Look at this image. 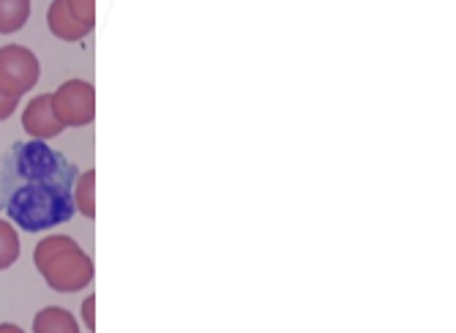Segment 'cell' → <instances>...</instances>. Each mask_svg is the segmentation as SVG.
I'll return each instance as SVG.
<instances>
[{
    "label": "cell",
    "mask_w": 456,
    "mask_h": 333,
    "mask_svg": "<svg viewBox=\"0 0 456 333\" xmlns=\"http://www.w3.org/2000/svg\"><path fill=\"white\" fill-rule=\"evenodd\" d=\"M20 257V235L9 219H0V271H6Z\"/></svg>",
    "instance_id": "cell-10"
},
{
    "label": "cell",
    "mask_w": 456,
    "mask_h": 333,
    "mask_svg": "<svg viewBox=\"0 0 456 333\" xmlns=\"http://www.w3.org/2000/svg\"><path fill=\"white\" fill-rule=\"evenodd\" d=\"M66 6H69V12H71L79 22H86V25L94 28V22H96L94 0H66Z\"/></svg>",
    "instance_id": "cell-11"
},
{
    "label": "cell",
    "mask_w": 456,
    "mask_h": 333,
    "mask_svg": "<svg viewBox=\"0 0 456 333\" xmlns=\"http://www.w3.org/2000/svg\"><path fill=\"white\" fill-rule=\"evenodd\" d=\"M82 320H86L88 330H96V298H86L82 301Z\"/></svg>",
    "instance_id": "cell-12"
},
{
    "label": "cell",
    "mask_w": 456,
    "mask_h": 333,
    "mask_svg": "<svg viewBox=\"0 0 456 333\" xmlns=\"http://www.w3.org/2000/svg\"><path fill=\"white\" fill-rule=\"evenodd\" d=\"M22 129L28 132L30 140H38V142H47L63 132V123L58 120L53 110V93H41L33 102H28L22 112Z\"/></svg>",
    "instance_id": "cell-5"
},
{
    "label": "cell",
    "mask_w": 456,
    "mask_h": 333,
    "mask_svg": "<svg viewBox=\"0 0 456 333\" xmlns=\"http://www.w3.org/2000/svg\"><path fill=\"white\" fill-rule=\"evenodd\" d=\"M47 28L55 38L61 41H82L86 38L94 28L86 25V22H79L69 6H66V0H53L50 9H47Z\"/></svg>",
    "instance_id": "cell-6"
},
{
    "label": "cell",
    "mask_w": 456,
    "mask_h": 333,
    "mask_svg": "<svg viewBox=\"0 0 456 333\" xmlns=\"http://www.w3.org/2000/svg\"><path fill=\"white\" fill-rule=\"evenodd\" d=\"M38 74H41L38 58L28 47L22 45L0 47V91L6 96L22 99L38 82Z\"/></svg>",
    "instance_id": "cell-4"
},
{
    "label": "cell",
    "mask_w": 456,
    "mask_h": 333,
    "mask_svg": "<svg viewBox=\"0 0 456 333\" xmlns=\"http://www.w3.org/2000/svg\"><path fill=\"white\" fill-rule=\"evenodd\" d=\"M33 263L55 293H79L94 281V260L69 235H50L38 240L33 248Z\"/></svg>",
    "instance_id": "cell-2"
},
{
    "label": "cell",
    "mask_w": 456,
    "mask_h": 333,
    "mask_svg": "<svg viewBox=\"0 0 456 333\" xmlns=\"http://www.w3.org/2000/svg\"><path fill=\"white\" fill-rule=\"evenodd\" d=\"M30 0H0V33L9 36L28 25Z\"/></svg>",
    "instance_id": "cell-8"
},
{
    "label": "cell",
    "mask_w": 456,
    "mask_h": 333,
    "mask_svg": "<svg viewBox=\"0 0 456 333\" xmlns=\"http://www.w3.org/2000/svg\"><path fill=\"white\" fill-rule=\"evenodd\" d=\"M77 164L47 142H14L0 161V211L25 232L71 222Z\"/></svg>",
    "instance_id": "cell-1"
},
{
    "label": "cell",
    "mask_w": 456,
    "mask_h": 333,
    "mask_svg": "<svg viewBox=\"0 0 456 333\" xmlns=\"http://www.w3.org/2000/svg\"><path fill=\"white\" fill-rule=\"evenodd\" d=\"M33 333H79V325L69 309L47 306L33 317Z\"/></svg>",
    "instance_id": "cell-7"
},
{
    "label": "cell",
    "mask_w": 456,
    "mask_h": 333,
    "mask_svg": "<svg viewBox=\"0 0 456 333\" xmlns=\"http://www.w3.org/2000/svg\"><path fill=\"white\" fill-rule=\"evenodd\" d=\"M17 102H20V99H14V96H6L4 91H0V120H9V118L14 115V110H17Z\"/></svg>",
    "instance_id": "cell-13"
},
{
    "label": "cell",
    "mask_w": 456,
    "mask_h": 333,
    "mask_svg": "<svg viewBox=\"0 0 456 333\" xmlns=\"http://www.w3.org/2000/svg\"><path fill=\"white\" fill-rule=\"evenodd\" d=\"M53 110L63 129H82L96 118V91L88 79H66L53 93Z\"/></svg>",
    "instance_id": "cell-3"
},
{
    "label": "cell",
    "mask_w": 456,
    "mask_h": 333,
    "mask_svg": "<svg viewBox=\"0 0 456 333\" xmlns=\"http://www.w3.org/2000/svg\"><path fill=\"white\" fill-rule=\"evenodd\" d=\"M94 189H96V173H79L77 183H74V207L77 214H82L86 219L96 216V202H94Z\"/></svg>",
    "instance_id": "cell-9"
},
{
    "label": "cell",
    "mask_w": 456,
    "mask_h": 333,
    "mask_svg": "<svg viewBox=\"0 0 456 333\" xmlns=\"http://www.w3.org/2000/svg\"><path fill=\"white\" fill-rule=\"evenodd\" d=\"M0 333H25L20 325H14V322H4V325H0Z\"/></svg>",
    "instance_id": "cell-14"
}]
</instances>
